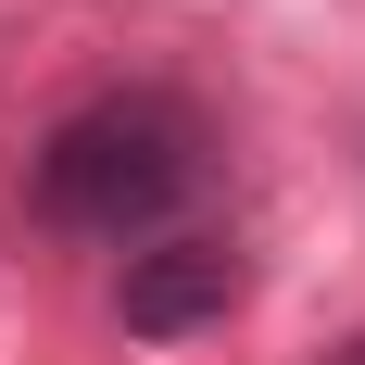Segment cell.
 Here are the masks:
<instances>
[{
  "mask_svg": "<svg viewBox=\"0 0 365 365\" xmlns=\"http://www.w3.org/2000/svg\"><path fill=\"white\" fill-rule=\"evenodd\" d=\"M215 177V139H202V113L177 88H101V101H76L51 139L26 151V202L38 227H63V240H164L189 215V189Z\"/></svg>",
  "mask_w": 365,
  "mask_h": 365,
  "instance_id": "obj_1",
  "label": "cell"
},
{
  "mask_svg": "<svg viewBox=\"0 0 365 365\" xmlns=\"http://www.w3.org/2000/svg\"><path fill=\"white\" fill-rule=\"evenodd\" d=\"M240 290H252V252H240V240H215V227H164V240L126 252L113 315H126V340H189V328H227Z\"/></svg>",
  "mask_w": 365,
  "mask_h": 365,
  "instance_id": "obj_2",
  "label": "cell"
},
{
  "mask_svg": "<svg viewBox=\"0 0 365 365\" xmlns=\"http://www.w3.org/2000/svg\"><path fill=\"white\" fill-rule=\"evenodd\" d=\"M328 365H365V328H353V340H340V353H328Z\"/></svg>",
  "mask_w": 365,
  "mask_h": 365,
  "instance_id": "obj_3",
  "label": "cell"
}]
</instances>
